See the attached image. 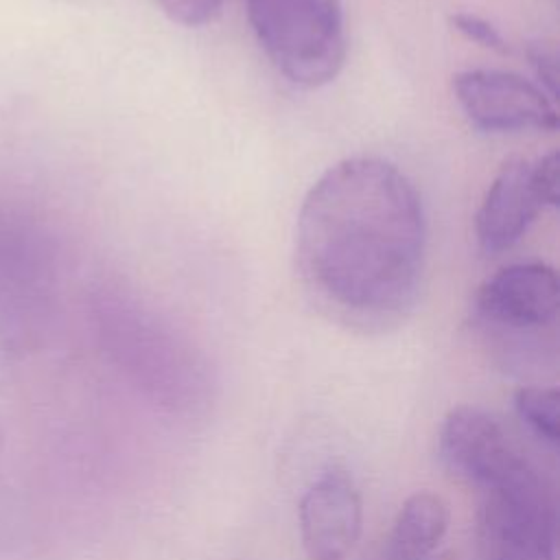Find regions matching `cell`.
<instances>
[{
    "label": "cell",
    "instance_id": "cell-1",
    "mask_svg": "<svg viewBox=\"0 0 560 560\" xmlns=\"http://www.w3.org/2000/svg\"><path fill=\"white\" fill-rule=\"evenodd\" d=\"M427 221L411 179L383 158L330 166L306 192L295 223L304 291L330 317L387 328L416 304Z\"/></svg>",
    "mask_w": 560,
    "mask_h": 560
},
{
    "label": "cell",
    "instance_id": "cell-2",
    "mask_svg": "<svg viewBox=\"0 0 560 560\" xmlns=\"http://www.w3.org/2000/svg\"><path fill=\"white\" fill-rule=\"evenodd\" d=\"M249 24L271 63L295 85L330 83L346 61L339 0H245Z\"/></svg>",
    "mask_w": 560,
    "mask_h": 560
},
{
    "label": "cell",
    "instance_id": "cell-3",
    "mask_svg": "<svg viewBox=\"0 0 560 560\" xmlns=\"http://www.w3.org/2000/svg\"><path fill=\"white\" fill-rule=\"evenodd\" d=\"M560 282L545 262H514L481 282L475 319L505 354L525 357L556 346Z\"/></svg>",
    "mask_w": 560,
    "mask_h": 560
},
{
    "label": "cell",
    "instance_id": "cell-4",
    "mask_svg": "<svg viewBox=\"0 0 560 560\" xmlns=\"http://www.w3.org/2000/svg\"><path fill=\"white\" fill-rule=\"evenodd\" d=\"M556 529L553 494L534 466L486 492L481 538L490 560H553Z\"/></svg>",
    "mask_w": 560,
    "mask_h": 560
},
{
    "label": "cell",
    "instance_id": "cell-5",
    "mask_svg": "<svg viewBox=\"0 0 560 560\" xmlns=\"http://www.w3.org/2000/svg\"><path fill=\"white\" fill-rule=\"evenodd\" d=\"M558 151H551L538 160H505L477 212L475 232L481 249L488 254L510 249L545 208L558 206Z\"/></svg>",
    "mask_w": 560,
    "mask_h": 560
},
{
    "label": "cell",
    "instance_id": "cell-6",
    "mask_svg": "<svg viewBox=\"0 0 560 560\" xmlns=\"http://www.w3.org/2000/svg\"><path fill=\"white\" fill-rule=\"evenodd\" d=\"M453 92L466 118L483 131H553L558 109L534 81L505 70H464L453 77Z\"/></svg>",
    "mask_w": 560,
    "mask_h": 560
},
{
    "label": "cell",
    "instance_id": "cell-7",
    "mask_svg": "<svg viewBox=\"0 0 560 560\" xmlns=\"http://www.w3.org/2000/svg\"><path fill=\"white\" fill-rule=\"evenodd\" d=\"M440 455L457 477L483 492L505 486L532 466L505 427L472 405H459L446 413L440 429Z\"/></svg>",
    "mask_w": 560,
    "mask_h": 560
},
{
    "label": "cell",
    "instance_id": "cell-8",
    "mask_svg": "<svg viewBox=\"0 0 560 560\" xmlns=\"http://www.w3.org/2000/svg\"><path fill=\"white\" fill-rule=\"evenodd\" d=\"M363 527V501L343 468L317 477L300 501V538L308 560H346Z\"/></svg>",
    "mask_w": 560,
    "mask_h": 560
},
{
    "label": "cell",
    "instance_id": "cell-9",
    "mask_svg": "<svg viewBox=\"0 0 560 560\" xmlns=\"http://www.w3.org/2000/svg\"><path fill=\"white\" fill-rule=\"evenodd\" d=\"M448 529V505L433 492L411 494L387 536L383 560H429Z\"/></svg>",
    "mask_w": 560,
    "mask_h": 560
},
{
    "label": "cell",
    "instance_id": "cell-10",
    "mask_svg": "<svg viewBox=\"0 0 560 560\" xmlns=\"http://www.w3.org/2000/svg\"><path fill=\"white\" fill-rule=\"evenodd\" d=\"M518 418L551 446L560 440V392L558 387L527 385L514 394Z\"/></svg>",
    "mask_w": 560,
    "mask_h": 560
},
{
    "label": "cell",
    "instance_id": "cell-11",
    "mask_svg": "<svg viewBox=\"0 0 560 560\" xmlns=\"http://www.w3.org/2000/svg\"><path fill=\"white\" fill-rule=\"evenodd\" d=\"M162 11L184 24V26H201L212 22L223 7V0H155Z\"/></svg>",
    "mask_w": 560,
    "mask_h": 560
},
{
    "label": "cell",
    "instance_id": "cell-12",
    "mask_svg": "<svg viewBox=\"0 0 560 560\" xmlns=\"http://www.w3.org/2000/svg\"><path fill=\"white\" fill-rule=\"evenodd\" d=\"M451 22L453 26L468 39L481 44L483 48H490V50H497V52H508L510 46L505 42V37L501 35V31L483 20L481 15H475V13H453L451 15Z\"/></svg>",
    "mask_w": 560,
    "mask_h": 560
},
{
    "label": "cell",
    "instance_id": "cell-13",
    "mask_svg": "<svg viewBox=\"0 0 560 560\" xmlns=\"http://www.w3.org/2000/svg\"><path fill=\"white\" fill-rule=\"evenodd\" d=\"M527 57L540 79V88L547 90V94L551 98H556V94H558V50H556V46L547 44V42H534L527 46Z\"/></svg>",
    "mask_w": 560,
    "mask_h": 560
}]
</instances>
